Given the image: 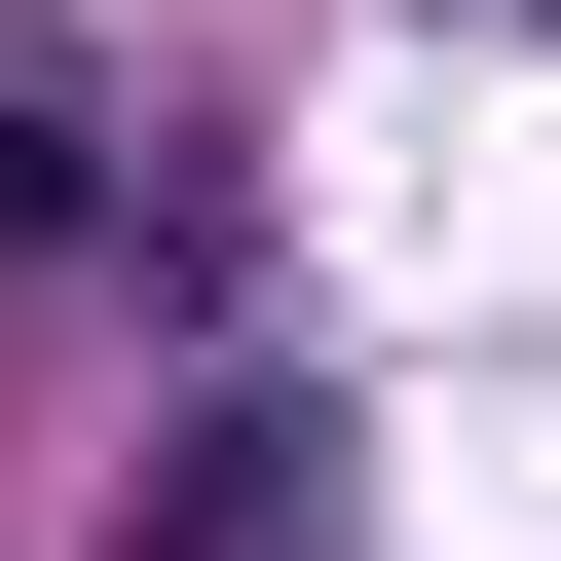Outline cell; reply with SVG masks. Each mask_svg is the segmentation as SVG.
<instances>
[{
  "label": "cell",
  "instance_id": "cell-1",
  "mask_svg": "<svg viewBox=\"0 0 561 561\" xmlns=\"http://www.w3.org/2000/svg\"><path fill=\"white\" fill-rule=\"evenodd\" d=\"M76 225H113V113H76V76H0V262H76Z\"/></svg>",
  "mask_w": 561,
  "mask_h": 561
}]
</instances>
